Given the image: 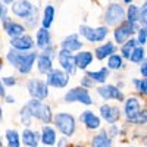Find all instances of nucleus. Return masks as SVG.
I'll list each match as a JSON object with an SVG mask.
<instances>
[{"instance_id": "nucleus-50", "label": "nucleus", "mask_w": 147, "mask_h": 147, "mask_svg": "<svg viewBox=\"0 0 147 147\" xmlns=\"http://www.w3.org/2000/svg\"><path fill=\"white\" fill-rule=\"evenodd\" d=\"M0 71H2V60H0Z\"/></svg>"}, {"instance_id": "nucleus-6", "label": "nucleus", "mask_w": 147, "mask_h": 147, "mask_svg": "<svg viewBox=\"0 0 147 147\" xmlns=\"http://www.w3.org/2000/svg\"><path fill=\"white\" fill-rule=\"evenodd\" d=\"M125 19V10L119 3H110L105 13L106 25H118Z\"/></svg>"}, {"instance_id": "nucleus-39", "label": "nucleus", "mask_w": 147, "mask_h": 147, "mask_svg": "<svg viewBox=\"0 0 147 147\" xmlns=\"http://www.w3.org/2000/svg\"><path fill=\"white\" fill-rule=\"evenodd\" d=\"M2 82H3V85H7V87H12V85H15L16 84V80L13 78V77H5L3 80H2Z\"/></svg>"}, {"instance_id": "nucleus-28", "label": "nucleus", "mask_w": 147, "mask_h": 147, "mask_svg": "<svg viewBox=\"0 0 147 147\" xmlns=\"http://www.w3.org/2000/svg\"><path fill=\"white\" fill-rule=\"evenodd\" d=\"M53 19H55V7H53L52 5H47V6L44 7L43 21H41V22H43V28H46V30L50 28Z\"/></svg>"}, {"instance_id": "nucleus-32", "label": "nucleus", "mask_w": 147, "mask_h": 147, "mask_svg": "<svg viewBox=\"0 0 147 147\" xmlns=\"http://www.w3.org/2000/svg\"><path fill=\"white\" fill-rule=\"evenodd\" d=\"M6 138H7V144L9 147H19V134L15 129H7L6 131Z\"/></svg>"}, {"instance_id": "nucleus-12", "label": "nucleus", "mask_w": 147, "mask_h": 147, "mask_svg": "<svg viewBox=\"0 0 147 147\" xmlns=\"http://www.w3.org/2000/svg\"><path fill=\"white\" fill-rule=\"evenodd\" d=\"M3 21V30L6 31V34L10 37V38H13V37H18V35H22L24 31H25V27L21 25L18 22H13L7 15L2 16L0 18Z\"/></svg>"}, {"instance_id": "nucleus-43", "label": "nucleus", "mask_w": 147, "mask_h": 147, "mask_svg": "<svg viewBox=\"0 0 147 147\" xmlns=\"http://www.w3.org/2000/svg\"><path fill=\"white\" fill-rule=\"evenodd\" d=\"M6 96V91H5V85H3V82L0 81V97H5Z\"/></svg>"}, {"instance_id": "nucleus-36", "label": "nucleus", "mask_w": 147, "mask_h": 147, "mask_svg": "<svg viewBox=\"0 0 147 147\" xmlns=\"http://www.w3.org/2000/svg\"><path fill=\"white\" fill-rule=\"evenodd\" d=\"M137 32H138L137 44H140V46H144V44L147 43V31H146V27H141V28H138V30H137Z\"/></svg>"}, {"instance_id": "nucleus-18", "label": "nucleus", "mask_w": 147, "mask_h": 147, "mask_svg": "<svg viewBox=\"0 0 147 147\" xmlns=\"http://www.w3.org/2000/svg\"><path fill=\"white\" fill-rule=\"evenodd\" d=\"M62 49L65 50H69V52H78L82 49V41H80L78 35L77 34H72V35H68L66 38L62 41Z\"/></svg>"}, {"instance_id": "nucleus-26", "label": "nucleus", "mask_w": 147, "mask_h": 147, "mask_svg": "<svg viewBox=\"0 0 147 147\" xmlns=\"http://www.w3.org/2000/svg\"><path fill=\"white\" fill-rule=\"evenodd\" d=\"M87 77L93 81V82H106V80L109 78V69L107 68H102L99 71H94V72H87Z\"/></svg>"}, {"instance_id": "nucleus-52", "label": "nucleus", "mask_w": 147, "mask_h": 147, "mask_svg": "<svg viewBox=\"0 0 147 147\" xmlns=\"http://www.w3.org/2000/svg\"><path fill=\"white\" fill-rule=\"evenodd\" d=\"M75 147H82V146H75Z\"/></svg>"}, {"instance_id": "nucleus-16", "label": "nucleus", "mask_w": 147, "mask_h": 147, "mask_svg": "<svg viewBox=\"0 0 147 147\" xmlns=\"http://www.w3.org/2000/svg\"><path fill=\"white\" fill-rule=\"evenodd\" d=\"M37 56H38V53L37 52H31V53H25V56H24V59L21 60V63L18 65V71L22 74V75H25V74H30L32 66H34V62Z\"/></svg>"}, {"instance_id": "nucleus-37", "label": "nucleus", "mask_w": 147, "mask_h": 147, "mask_svg": "<svg viewBox=\"0 0 147 147\" xmlns=\"http://www.w3.org/2000/svg\"><path fill=\"white\" fill-rule=\"evenodd\" d=\"M138 22L141 24L143 27H146V22H147V7L146 3L140 7V16H138Z\"/></svg>"}, {"instance_id": "nucleus-13", "label": "nucleus", "mask_w": 147, "mask_h": 147, "mask_svg": "<svg viewBox=\"0 0 147 147\" xmlns=\"http://www.w3.org/2000/svg\"><path fill=\"white\" fill-rule=\"evenodd\" d=\"M141 113V105L136 97H129L125 100V116L129 122H134Z\"/></svg>"}, {"instance_id": "nucleus-4", "label": "nucleus", "mask_w": 147, "mask_h": 147, "mask_svg": "<svg viewBox=\"0 0 147 147\" xmlns=\"http://www.w3.org/2000/svg\"><path fill=\"white\" fill-rule=\"evenodd\" d=\"M138 22H128V21H122L121 24H118L116 30L113 31V37H115V41L118 44H122L125 43L132 34H136L137 30H138Z\"/></svg>"}, {"instance_id": "nucleus-1", "label": "nucleus", "mask_w": 147, "mask_h": 147, "mask_svg": "<svg viewBox=\"0 0 147 147\" xmlns=\"http://www.w3.org/2000/svg\"><path fill=\"white\" fill-rule=\"evenodd\" d=\"M12 12L13 15H16L18 18L25 19L30 27H34L37 22V7L28 2V0H19V2H13L12 3Z\"/></svg>"}, {"instance_id": "nucleus-31", "label": "nucleus", "mask_w": 147, "mask_h": 147, "mask_svg": "<svg viewBox=\"0 0 147 147\" xmlns=\"http://www.w3.org/2000/svg\"><path fill=\"white\" fill-rule=\"evenodd\" d=\"M144 49H143V46H136L134 47V50L131 52V55H129V60L131 62H134V63H141L143 60H144Z\"/></svg>"}, {"instance_id": "nucleus-14", "label": "nucleus", "mask_w": 147, "mask_h": 147, "mask_svg": "<svg viewBox=\"0 0 147 147\" xmlns=\"http://www.w3.org/2000/svg\"><path fill=\"white\" fill-rule=\"evenodd\" d=\"M10 46L12 49H16V50H21V52H27V50H31L34 47V41L30 35H18V37H13L10 40Z\"/></svg>"}, {"instance_id": "nucleus-10", "label": "nucleus", "mask_w": 147, "mask_h": 147, "mask_svg": "<svg viewBox=\"0 0 147 147\" xmlns=\"http://www.w3.org/2000/svg\"><path fill=\"white\" fill-rule=\"evenodd\" d=\"M57 59L60 66L63 68V71L68 74V75H74L77 71V65H75V56L72 55V52L65 50V49H60L57 53Z\"/></svg>"}, {"instance_id": "nucleus-41", "label": "nucleus", "mask_w": 147, "mask_h": 147, "mask_svg": "<svg viewBox=\"0 0 147 147\" xmlns=\"http://www.w3.org/2000/svg\"><path fill=\"white\" fill-rule=\"evenodd\" d=\"M140 72H141L143 78H146V77H147V63H146V60H143V62H141V68H140Z\"/></svg>"}, {"instance_id": "nucleus-17", "label": "nucleus", "mask_w": 147, "mask_h": 147, "mask_svg": "<svg viewBox=\"0 0 147 147\" xmlns=\"http://www.w3.org/2000/svg\"><path fill=\"white\" fill-rule=\"evenodd\" d=\"M81 122L87 127L88 129H97L100 127V118L96 116L91 110H85V112H82V115L80 116Z\"/></svg>"}, {"instance_id": "nucleus-9", "label": "nucleus", "mask_w": 147, "mask_h": 147, "mask_svg": "<svg viewBox=\"0 0 147 147\" xmlns=\"http://www.w3.org/2000/svg\"><path fill=\"white\" fill-rule=\"evenodd\" d=\"M47 85H52L55 88H63L69 82V75L62 69H52L47 74Z\"/></svg>"}, {"instance_id": "nucleus-19", "label": "nucleus", "mask_w": 147, "mask_h": 147, "mask_svg": "<svg viewBox=\"0 0 147 147\" xmlns=\"http://www.w3.org/2000/svg\"><path fill=\"white\" fill-rule=\"evenodd\" d=\"M94 53H96V57L99 59V60H103V59L109 57L112 53H116V47H115L113 43L107 41V43H105V44H102V46L97 47Z\"/></svg>"}, {"instance_id": "nucleus-34", "label": "nucleus", "mask_w": 147, "mask_h": 147, "mask_svg": "<svg viewBox=\"0 0 147 147\" xmlns=\"http://www.w3.org/2000/svg\"><path fill=\"white\" fill-rule=\"evenodd\" d=\"M132 84L136 85V88H137V91H138L140 94L146 96V93H147V81H146V78H141V80H134V81H132Z\"/></svg>"}, {"instance_id": "nucleus-24", "label": "nucleus", "mask_w": 147, "mask_h": 147, "mask_svg": "<svg viewBox=\"0 0 147 147\" xmlns=\"http://www.w3.org/2000/svg\"><path fill=\"white\" fill-rule=\"evenodd\" d=\"M40 138H41V141H43L44 146H53V144L56 143V132H55V129H53L52 127L46 125V127H43V129H41Z\"/></svg>"}, {"instance_id": "nucleus-35", "label": "nucleus", "mask_w": 147, "mask_h": 147, "mask_svg": "<svg viewBox=\"0 0 147 147\" xmlns=\"http://www.w3.org/2000/svg\"><path fill=\"white\" fill-rule=\"evenodd\" d=\"M31 119H32V116L30 115L28 109L24 106V107L21 109V122H22L25 127H30V125H31Z\"/></svg>"}, {"instance_id": "nucleus-25", "label": "nucleus", "mask_w": 147, "mask_h": 147, "mask_svg": "<svg viewBox=\"0 0 147 147\" xmlns=\"http://www.w3.org/2000/svg\"><path fill=\"white\" fill-rule=\"evenodd\" d=\"M35 44H37V47H38V49H44L49 44H52V37H50L49 30L40 28L38 31H37V43Z\"/></svg>"}, {"instance_id": "nucleus-29", "label": "nucleus", "mask_w": 147, "mask_h": 147, "mask_svg": "<svg viewBox=\"0 0 147 147\" xmlns=\"http://www.w3.org/2000/svg\"><path fill=\"white\" fill-rule=\"evenodd\" d=\"M124 68V59H122L121 55H116V53H112L107 59V69H122Z\"/></svg>"}, {"instance_id": "nucleus-47", "label": "nucleus", "mask_w": 147, "mask_h": 147, "mask_svg": "<svg viewBox=\"0 0 147 147\" xmlns=\"http://www.w3.org/2000/svg\"><path fill=\"white\" fill-rule=\"evenodd\" d=\"M2 2H3V3H6V5H12V3L15 2V0H2Z\"/></svg>"}, {"instance_id": "nucleus-45", "label": "nucleus", "mask_w": 147, "mask_h": 147, "mask_svg": "<svg viewBox=\"0 0 147 147\" xmlns=\"http://www.w3.org/2000/svg\"><path fill=\"white\" fill-rule=\"evenodd\" d=\"M5 97H6V102L7 103H15V99L12 96H5Z\"/></svg>"}, {"instance_id": "nucleus-46", "label": "nucleus", "mask_w": 147, "mask_h": 147, "mask_svg": "<svg viewBox=\"0 0 147 147\" xmlns=\"http://www.w3.org/2000/svg\"><path fill=\"white\" fill-rule=\"evenodd\" d=\"M65 144H66V140H65V138H62V140H59V143H57V146H59V147H63Z\"/></svg>"}, {"instance_id": "nucleus-48", "label": "nucleus", "mask_w": 147, "mask_h": 147, "mask_svg": "<svg viewBox=\"0 0 147 147\" xmlns=\"http://www.w3.org/2000/svg\"><path fill=\"white\" fill-rule=\"evenodd\" d=\"M2 119H3V113H2V106H0V122H2Z\"/></svg>"}, {"instance_id": "nucleus-15", "label": "nucleus", "mask_w": 147, "mask_h": 147, "mask_svg": "<svg viewBox=\"0 0 147 147\" xmlns=\"http://www.w3.org/2000/svg\"><path fill=\"white\" fill-rule=\"evenodd\" d=\"M100 116L109 122V124H115V122H118L119 116H121V112L119 109L115 107V106H110V105H103L100 107Z\"/></svg>"}, {"instance_id": "nucleus-33", "label": "nucleus", "mask_w": 147, "mask_h": 147, "mask_svg": "<svg viewBox=\"0 0 147 147\" xmlns=\"http://www.w3.org/2000/svg\"><path fill=\"white\" fill-rule=\"evenodd\" d=\"M138 16H140V7L129 3V7L127 10V21L136 24V22H138Z\"/></svg>"}, {"instance_id": "nucleus-38", "label": "nucleus", "mask_w": 147, "mask_h": 147, "mask_svg": "<svg viewBox=\"0 0 147 147\" xmlns=\"http://www.w3.org/2000/svg\"><path fill=\"white\" fill-rule=\"evenodd\" d=\"M146 119H147V113H146V110L143 109L141 113L137 116V119L134 121L132 124H136V125H144V124H146Z\"/></svg>"}, {"instance_id": "nucleus-30", "label": "nucleus", "mask_w": 147, "mask_h": 147, "mask_svg": "<svg viewBox=\"0 0 147 147\" xmlns=\"http://www.w3.org/2000/svg\"><path fill=\"white\" fill-rule=\"evenodd\" d=\"M136 46H137V40H134V38H128L125 43H122V47H121V53H122L121 56H122V59H128Z\"/></svg>"}, {"instance_id": "nucleus-5", "label": "nucleus", "mask_w": 147, "mask_h": 147, "mask_svg": "<svg viewBox=\"0 0 147 147\" xmlns=\"http://www.w3.org/2000/svg\"><path fill=\"white\" fill-rule=\"evenodd\" d=\"M80 34H81L87 41H90V43H100V41H103L106 37H107L109 30H107V27L90 28V27H87V25H81V27H80Z\"/></svg>"}, {"instance_id": "nucleus-21", "label": "nucleus", "mask_w": 147, "mask_h": 147, "mask_svg": "<svg viewBox=\"0 0 147 147\" xmlns=\"http://www.w3.org/2000/svg\"><path fill=\"white\" fill-rule=\"evenodd\" d=\"M93 53L91 52H80L78 55H75V65L80 69H87V66L93 62Z\"/></svg>"}, {"instance_id": "nucleus-44", "label": "nucleus", "mask_w": 147, "mask_h": 147, "mask_svg": "<svg viewBox=\"0 0 147 147\" xmlns=\"http://www.w3.org/2000/svg\"><path fill=\"white\" fill-rule=\"evenodd\" d=\"M5 15H6V7H5L2 3H0V18L5 16Z\"/></svg>"}, {"instance_id": "nucleus-11", "label": "nucleus", "mask_w": 147, "mask_h": 147, "mask_svg": "<svg viewBox=\"0 0 147 147\" xmlns=\"http://www.w3.org/2000/svg\"><path fill=\"white\" fill-rule=\"evenodd\" d=\"M97 93L103 100H118V102L124 100V94L115 85H102V87L97 88Z\"/></svg>"}, {"instance_id": "nucleus-40", "label": "nucleus", "mask_w": 147, "mask_h": 147, "mask_svg": "<svg viewBox=\"0 0 147 147\" xmlns=\"http://www.w3.org/2000/svg\"><path fill=\"white\" fill-rule=\"evenodd\" d=\"M81 84H82V87H84V88H90V87H93V81H91L88 77H84V78L81 80Z\"/></svg>"}, {"instance_id": "nucleus-7", "label": "nucleus", "mask_w": 147, "mask_h": 147, "mask_svg": "<svg viewBox=\"0 0 147 147\" xmlns=\"http://www.w3.org/2000/svg\"><path fill=\"white\" fill-rule=\"evenodd\" d=\"M65 102L68 103H74V102H80L82 105H93V100L90 97V93L87 88L84 87H77V88H72L65 94Z\"/></svg>"}, {"instance_id": "nucleus-51", "label": "nucleus", "mask_w": 147, "mask_h": 147, "mask_svg": "<svg viewBox=\"0 0 147 147\" xmlns=\"http://www.w3.org/2000/svg\"><path fill=\"white\" fill-rule=\"evenodd\" d=\"M0 147H2V138H0Z\"/></svg>"}, {"instance_id": "nucleus-8", "label": "nucleus", "mask_w": 147, "mask_h": 147, "mask_svg": "<svg viewBox=\"0 0 147 147\" xmlns=\"http://www.w3.org/2000/svg\"><path fill=\"white\" fill-rule=\"evenodd\" d=\"M28 93L31 94L32 99H38V100H44L46 97L49 96V85L46 81H41V80H30L28 84Z\"/></svg>"}, {"instance_id": "nucleus-23", "label": "nucleus", "mask_w": 147, "mask_h": 147, "mask_svg": "<svg viewBox=\"0 0 147 147\" xmlns=\"http://www.w3.org/2000/svg\"><path fill=\"white\" fill-rule=\"evenodd\" d=\"M38 140H40V134L34 132L31 129H24L22 132V141L27 147H38Z\"/></svg>"}, {"instance_id": "nucleus-49", "label": "nucleus", "mask_w": 147, "mask_h": 147, "mask_svg": "<svg viewBox=\"0 0 147 147\" xmlns=\"http://www.w3.org/2000/svg\"><path fill=\"white\" fill-rule=\"evenodd\" d=\"M124 2H125V3H128V5H129V3H132V0H124Z\"/></svg>"}, {"instance_id": "nucleus-22", "label": "nucleus", "mask_w": 147, "mask_h": 147, "mask_svg": "<svg viewBox=\"0 0 147 147\" xmlns=\"http://www.w3.org/2000/svg\"><path fill=\"white\" fill-rule=\"evenodd\" d=\"M91 147H112V138L106 131H102L97 136H94L91 141Z\"/></svg>"}, {"instance_id": "nucleus-3", "label": "nucleus", "mask_w": 147, "mask_h": 147, "mask_svg": "<svg viewBox=\"0 0 147 147\" xmlns=\"http://www.w3.org/2000/svg\"><path fill=\"white\" fill-rule=\"evenodd\" d=\"M55 125L56 128L63 134L65 137H71L74 132H75L77 124H75V118L69 113H57L53 116Z\"/></svg>"}, {"instance_id": "nucleus-2", "label": "nucleus", "mask_w": 147, "mask_h": 147, "mask_svg": "<svg viewBox=\"0 0 147 147\" xmlns=\"http://www.w3.org/2000/svg\"><path fill=\"white\" fill-rule=\"evenodd\" d=\"M25 107L28 109V112L32 118H37V119H40L43 124H50L52 119H53V115H52V110L50 107H49L47 105H44L41 100L38 99H32L30 100Z\"/></svg>"}, {"instance_id": "nucleus-27", "label": "nucleus", "mask_w": 147, "mask_h": 147, "mask_svg": "<svg viewBox=\"0 0 147 147\" xmlns=\"http://www.w3.org/2000/svg\"><path fill=\"white\" fill-rule=\"evenodd\" d=\"M24 56H25V53H24V52L16 50V49H12V50H9V52H7L6 59L9 60V63H10L12 66L18 68V65L21 63V60L24 59Z\"/></svg>"}, {"instance_id": "nucleus-42", "label": "nucleus", "mask_w": 147, "mask_h": 147, "mask_svg": "<svg viewBox=\"0 0 147 147\" xmlns=\"http://www.w3.org/2000/svg\"><path fill=\"white\" fill-rule=\"evenodd\" d=\"M107 134H112V137H115V136H118V134H119V129L112 124V128H110V132H107Z\"/></svg>"}, {"instance_id": "nucleus-20", "label": "nucleus", "mask_w": 147, "mask_h": 147, "mask_svg": "<svg viewBox=\"0 0 147 147\" xmlns=\"http://www.w3.org/2000/svg\"><path fill=\"white\" fill-rule=\"evenodd\" d=\"M37 68L41 74H49L53 69V59L47 55H38L37 56Z\"/></svg>"}]
</instances>
